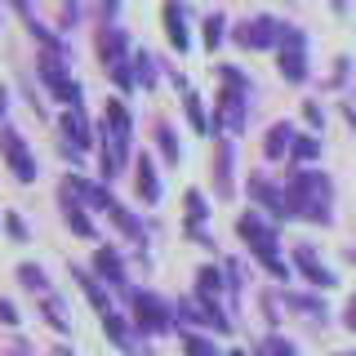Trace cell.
Here are the masks:
<instances>
[{
  "mask_svg": "<svg viewBox=\"0 0 356 356\" xmlns=\"http://www.w3.org/2000/svg\"><path fill=\"white\" fill-rule=\"evenodd\" d=\"M348 325L356 330V298H352V312H348Z\"/></svg>",
  "mask_w": 356,
  "mask_h": 356,
  "instance_id": "1",
  "label": "cell"
}]
</instances>
